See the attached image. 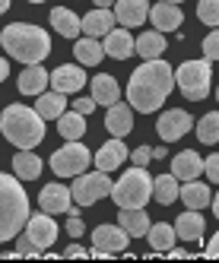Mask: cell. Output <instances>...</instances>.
Wrapping results in <instances>:
<instances>
[{
    "label": "cell",
    "instance_id": "ffe728a7",
    "mask_svg": "<svg viewBox=\"0 0 219 263\" xmlns=\"http://www.w3.org/2000/svg\"><path fill=\"white\" fill-rule=\"evenodd\" d=\"M51 29L58 32V35H64V39H77V35L83 32V23H80V16L73 13V10H67V7H54L51 10Z\"/></svg>",
    "mask_w": 219,
    "mask_h": 263
},
{
    "label": "cell",
    "instance_id": "6da1fadb",
    "mask_svg": "<svg viewBox=\"0 0 219 263\" xmlns=\"http://www.w3.org/2000/svg\"><path fill=\"white\" fill-rule=\"evenodd\" d=\"M175 86V70L166 61H146L143 67H137L131 73V83H127V102L131 108L150 115V111H159L162 102L172 96Z\"/></svg>",
    "mask_w": 219,
    "mask_h": 263
},
{
    "label": "cell",
    "instance_id": "52a82bcc",
    "mask_svg": "<svg viewBox=\"0 0 219 263\" xmlns=\"http://www.w3.org/2000/svg\"><path fill=\"white\" fill-rule=\"evenodd\" d=\"M93 162V153L77 143V140H67V146H61L58 153L51 156V172L58 175V178H77L86 172V165Z\"/></svg>",
    "mask_w": 219,
    "mask_h": 263
},
{
    "label": "cell",
    "instance_id": "44dd1931",
    "mask_svg": "<svg viewBox=\"0 0 219 263\" xmlns=\"http://www.w3.org/2000/svg\"><path fill=\"white\" fill-rule=\"evenodd\" d=\"M204 232H207V222H204V216H200L197 210L181 213L178 222H175V235L181 241H200V238H204Z\"/></svg>",
    "mask_w": 219,
    "mask_h": 263
},
{
    "label": "cell",
    "instance_id": "4dcf8cb0",
    "mask_svg": "<svg viewBox=\"0 0 219 263\" xmlns=\"http://www.w3.org/2000/svg\"><path fill=\"white\" fill-rule=\"evenodd\" d=\"M58 130H61L64 140L86 137V115H80V111H64V115L58 118Z\"/></svg>",
    "mask_w": 219,
    "mask_h": 263
},
{
    "label": "cell",
    "instance_id": "ee69618b",
    "mask_svg": "<svg viewBox=\"0 0 219 263\" xmlns=\"http://www.w3.org/2000/svg\"><path fill=\"white\" fill-rule=\"evenodd\" d=\"M10 77V61H4V58H0V83H4Z\"/></svg>",
    "mask_w": 219,
    "mask_h": 263
},
{
    "label": "cell",
    "instance_id": "74e56055",
    "mask_svg": "<svg viewBox=\"0 0 219 263\" xmlns=\"http://www.w3.org/2000/svg\"><path fill=\"white\" fill-rule=\"evenodd\" d=\"M127 159H134L137 165H143V168H146V162L153 159V149H146V146H140V149H134V153L127 156Z\"/></svg>",
    "mask_w": 219,
    "mask_h": 263
},
{
    "label": "cell",
    "instance_id": "c3c4849f",
    "mask_svg": "<svg viewBox=\"0 0 219 263\" xmlns=\"http://www.w3.org/2000/svg\"><path fill=\"white\" fill-rule=\"evenodd\" d=\"M29 4H45V0H29Z\"/></svg>",
    "mask_w": 219,
    "mask_h": 263
},
{
    "label": "cell",
    "instance_id": "f1b7e54d",
    "mask_svg": "<svg viewBox=\"0 0 219 263\" xmlns=\"http://www.w3.org/2000/svg\"><path fill=\"white\" fill-rule=\"evenodd\" d=\"M162 51H166V35H162L159 29H156V32H143L140 39H137V54H140L143 61L162 58Z\"/></svg>",
    "mask_w": 219,
    "mask_h": 263
},
{
    "label": "cell",
    "instance_id": "83f0119b",
    "mask_svg": "<svg viewBox=\"0 0 219 263\" xmlns=\"http://www.w3.org/2000/svg\"><path fill=\"white\" fill-rule=\"evenodd\" d=\"M178 197L185 200L188 210H204V206L213 200V197H210V187H207V184H200L197 178H194V181H185V187H181V194H178Z\"/></svg>",
    "mask_w": 219,
    "mask_h": 263
},
{
    "label": "cell",
    "instance_id": "f35d334b",
    "mask_svg": "<svg viewBox=\"0 0 219 263\" xmlns=\"http://www.w3.org/2000/svg\"><path fill=\"white\" fill-rule=\"evenodd\" d=\"M67 235L70 238H83V222H80V216H70L67 219Z\"/></svg>",
    "mask_w": 219,
    "mask_h": 263
},
{
    "label": "cell",
    "instance_id": "9c48e42d",
    "mask_svg": "<svg viewBox=\"0 0 219 263\" xmlns=\"http://www.w3.org/2000/svg\"><path fill=\"white\" fill-rule=\"evenodd\" d=\"M191 127H194V118L188 115V111L172 108V111H166V115L159 118V124H156V134L162 137V143H175V140H181V137H185Z\"/></svg>",
    "mask_w": 219,
    "mask_h": 263
},
{
    "label": "cell",
    "instance_id": "f907efd6",
    "mask_svg": "<svg viewBox=\"0 0 219 263\" xmlns=\"http://www.w3.org/2000/svg\"><path fill=\"white\" fill-rule=\"evenodd\" d=\"M216 99H219V89H216Z\"/></svg>",
    "mask_w": 219,
    "mask_h": 263
},
{
    "label": "cell",
    "instance_id": "f6af8a7d",
    "mask_svg": "<svg viewBox=\"0 0 219 263\" xmlns=\"http://www.w3.org/2000/svg\"><path fill=\"white\" fill-rule=\"evenodd\" d=\"M112 4L115 0H96V7H102V10H112Z\"/></svg>",
    "mask_w": 219,
    "mask_h": 263
},
{
    "label": "cell",
    "instance_id": "30bf717a",
    "mask_svg": "<svg viewBox=\"0 0 219 263\" xmlns=\"http://www.w3.org/2000/svg\"><path fill=\"white\" fill-rule=\"evenodd\" d=\"M26 238L35 244L39 251H48L54 238H58V222H54L51 213H42V216H29L26 222Z\"/></svg>",
    "mask_w": 219,
    "mask_h": 263
},
{
    "label": "cell",
    "instance_id": "7dc6e473",
    "mask_svg": "<svg viewBox=\"0 0 219 263\" xmlns=\"http://www.w3.org/2000/svg\"><path fill=\"white\" fill-rule=\"evenodd\" d=\"M7 10H10V0H0V16H4Z\"/></svg>",
    "mask_w": 219,
    "mask_h": 263
},
{
    "label": "cell",
    "instance_id": "ac0fdd59",
    "mask_svg": "<svg viewBox=\"0 0 219 263\" xmlns=\"http://www.w3.org/2000/svg\"><path fill=\"white\" fill-rule=\"evenodd\" d=\"M48 83H51V73H48L42 64H29V67L20 73V86H16V89H20L23 96H42Z\"/></svg>",
    "mask_w": 219,
    "mask_h": 263
},
{
    "label": "cell",
    "instance_id": "7a4b0ae2",
    "mask_svg": "<svg viewBox=\"0 0 219 263\" xmlns=\"http://www.w3.org/2000/svg\"><path fill=\"white\" fill-rule=\"evenodd\" d=\"M0 42H4V51L13 61H23L26 67L29 64H42L51 54V35L45 29H39V26H29V23L7 26L4 35H0Z\"/></svg>",
    "mask_w": 219,
    "mask_h": 263
},
{
    "label": "cell",
    "instance_id": "f546056e",
    "mask_svg": "<svg viewBox=\"0 0 219 263\" xmlns=\"http://www.w3.org/2000/svg\"><path fill=\"white\" fill-rule=\"evenodd\" d=\"M35 111L48 121V118H61L67 111V96L64 92H42L39 102H35Z\"/></svg>",
    "mask_w": 219,
    "mask_h": 263
},
{
    "label": "cell",
    "instance_id": "603a6c76",
    "mask_svg": "<svg viewBox=\"0 0 219 263\" xmlns=\"http://www.w3.org/2000/svg\"><path fill=\"white\" fill-rule=\"evenodd\" d=\"M200 172H204V159L197 153H191V149L188 153H178L172 162V175L178 181H194V178H200Z\"/></svg>",
    "mask_w": 219,
    "mask_h": 263
},
{
    "label": "cell",
    "instance_id": "4316f807",
    "mask_svg": "<svg viewBox=\"0 0 219 263\" xmlns=\"http://www.w3.org/2000/svg\"><path fill=\"white\" fill-rule=\"evenodd\" d=\"M73 58H77L83 67H96L102 58H105V48H102V42L99 39H80L77 45H73Z\"/></svg>",
    "mask_w": 219,
    "mask_h": 263
},
{
    "label": "cell",
    "instance_id": "ba28073f",
    "mask_svg": "<svg viewBox=\"0 0 219 263\" xmlns=\"http://www.w3.org/2000/svg\"><path fill=\"white\" fill-rule=\"evenodd\" d=\"M70 194H73V203H77V206H93L102 197H112V178H108V172L77 175V181H73V187H70Z\"/></svg>",
    "mask_w": 219,
    "mask_h": 263
},
{
    "label": "cell",
    "instance_id": "ab89813d",
    "mask_svg": "<svg viewBox=\"0 0 219 263\" xmlns=\"http://www.w3.org/2000/svg\"><path fill=\"white\" fill-rule=\"evenodd\" d=\"M20 254H23V257H35V254H42V251L35 248V244H32L26 235H20Z\"/></svg>",
    "mask_w": 219,
    "mask_h": 263
},
{
    "label": "cell",
    "instance_id": "60d3db41",
    "mask_svg": "<svg viewBox=\"0 0 219 263\" xmlns=\"http://www.w3.org/2000/svg\"><path fill=\"white\" fill-rule=\"evenodd\" d=\"M93 108H96V99H77L73 102V111H80V115H89Z\"/></svg>",
    "mask_w": 219,
    "mask_h": 263
},
{
    "label": "cell",
    "instance_id": "e0dca14e",
    "mask_svg": "<svg viewBox=\"0 0 219 263\" xmlns=\"http://www.w3.org/2000/svg\"><path fill=\"white\" fill-rule=\"evenodd\" d=\"M150 20H153V26L159 32H175L185 16H181L178 4H172V0H159L156 7H150Z\"/></svg>",
    "mask_w": 219,
    "mask_h": 263
},
{
    "label": "cell",
    "instance_id": "277c9868",
    "mask_svg": "<svg viewBox=\"0 0 219 263\" xmlns=\"http://www.w3.org/2000/svg\"><path fill=\"white\" fill-rule=\"evenodd\" d=\"M0 130H4V137H7L13 146H20V149H35V146L45 140V118H42L35 108L10 105L4 115H0Z\"/></svg>",
    "mask_w": 219,
    "mask_h": 263
},
{
    "label": "cell",
    "instance_id": "7402d4cb",
    "mask_svg": "<svg viewBox=\"0 0 219 263\" xmlns=\"http://www.w3.org/2000/svg\"><path fill=\"white\" fill-rule=\"evenodd\" d=\"M93 99H96V105H115L118 102V96H121V89H118V80L112 77V73H99V77H93Z\"/></svg>",
    "mask_w": 219,
    "mask_h": 263
},
{
    "label": "cell",
    "instance_id": "d590c367",
    "mask_svg": "<svg viewBox=\"0 0 219 263\" xmlns=\"http://www.w3.org/2000/svg\"><path fill=\"white\" fill-rule=\"evenodd\" d=\"M204 58L207 61H219V26L204 39Z\"/></svg>",
    "mask_w": 219,
    "mask_h": 263
},
{
    "label": "cell",
    "instance_id": "8d00e7d4",
    "mask_svg": "<svg viewBox=\"0 0 219 263\" xmlns=\"http://www.w3.org/2000/svg\"><path fill=\"white\" fill-rule=\"evenodd\" d=\"M204 172L210 175V181H216V184H219V156L204 159Z\"/></svg>",
    "mask_w": 219,
    "mask_h": 263
},
{
    "label": "cell",
    "instance_id": "2e32d148",
    "mask_svg": "<svg viewBox=\"0 0 219 263\" xmlns=\"http://www.w3.org/2000/svg\"><path fill=\"white\" fill-rule=\"evenodd\" d=\"M115 20L124 29H134L143 20H150V4H146V0H118L115 4Z\"/></svg>",
    "mask_w": 219,
    "mask_h": 263
},
{
    "label": "cell",
    "instance_id": "5b68a950",
    "mask_svg": "<svg viewBox=\"0 0 219 263\" xmlns=\"http://www.w3.org/2000/svg\"><path fill=\"white\" fill-rule=\"evenodd\" d=\"M150 197H153V178L143 165H134L131 172L121 175L118 184H112V200L121 210H140Z\"/></svg>",
    "mask_w": 219,
    "mask_h": 263
},
{
    "label": "cell",
    "instance_id": "3957f363",
    "mask_svg": "<svg viewBox=\"0 0 219 263\" xmlns=\"http://www.w3.org/2000/svg\"><path fill=\"white\" fill-rule=\"evenodd\" d=\"M29 222V197L20 187V178L0 172V244L20 238Z\"/></svg>",
    "mask_w": 219,
    "mask_h": 263
},
{
    "label": "cell",
    "instance_id": "b9f144b4",
    "mask_svg": "<svg viewBox=\"0 0 219 263\" xmlns=\"http://www.w3.org/2000/svg\"><path fill=\"white\" fill-rule=\"evenodd\" d=\"M207 257H219V232L210 238V244H207Z\"/></svg>",
    "mask_w": 219,
    "mask_h": 263
},
{
    "label": "cell",
    "instance_id": "9a60e30c",
    "mask_svg": "<svg viewBox=\"0 0 219 263\" xmlns=\"http://www.w3.org/2000/svg\"><path fill=\"white\" fill-rule=\"evenodd\" d=\"M131 127H134V108L131 102H115V105H108V115H105V130L112 137H127L131 134Z\"/></svg>",
    "mask_w": 219,
    "mask_h": 263
},
{
    "label": "cell",
    "instance_id": "8fae6325",
    "mask_svg": "<svg viewBox=\"0 0 219 263\" xmlns=\"http://www.w3.org/2000/svg\"><path fill=\"white\" fill-rule=\"evenodd\" d=\"M127 235L121 225H99L93 232V254H121L127 248Z\"/></svg>",
    "mask_w": 219,
    "mask_h": 263
},
{
    "label": "cell",
    "instance_id": "484cf974",
    "mask_svg": "<svg viewBox=\"0 0 219 263\" xmlns=\"http://www.w3.org/2000/svg\"><path fill=\"white\" fill-rule=\"evenodd\" d=\"M83 23V32L89 35V39H99V35H108L112 32V23H115V13L112 10H93V13H86V20Z\"/></svg>",
    "mask_w": 219,
    "mask_h": 263
},
{
    "label": "cell",
    "instance_id": "7c38bea8",
    "mask_svg": "<svg viewBox=\"0 0 219 263\" xmlns=\"http://www.w3.org/2000/svg\"><path fill=\"white\" fill-rule=\"evenodd\" d=\"M48 86H54V92L73 96V92H80L86 86V73H83L80 64H64V67H58V70L51 73V83Z\"/></svg>",
    "mask_w": 219,
    "mask_h": 263
},
{
    "label": "cell",
    "instance_id": "5bb4252c",
    "mask_svg": "<svg viewBox=\"0 0 219 263\" xmlns=\"http://www.w3.org/2000/svg\"><path fill=\"white\" fill-rule=\"evenodd\" d=\"M127 146H124V140L121 137H115V140H108L99 153L93 156V162H96V168L99 172H115V168H121L124 162H127Z\"/></svg>",
    "mask_w": 219,
    "mask_h": 263
},
{
    "label": "cell",
    "instance_id": "836d02e7",
    "mask_svg": "<svg viewBox=\"0 0 219 263\" xmlns=\"http://www.w3.org/2000/svg\"><path fill=\"white\" fill-rule=\"evenodd\" d=\"M197 140L207 143V146H213L219 140V111H210V115L200 118V124H197Z\"/></svg>",
    "mask_w": 219,
    "mask_h": 263
},
{
    "label": "cell",
    "instance_id": "d4e9b609",
    "mask_svg": "<svg viewBox=\"0 0 219 263\" xmlns=\"http://www.w3.org/2000/svg\"><path fill=\"white\" fill-rule=\"evenodd\" d=\"M118 225H121V229L131 235V238H143L146 232H150L153 222H150V216H146L143 206H140V210H121V213H118Z\"/></svg>",
    "mask_w": 219,
    "mask_h": 263
},
{
    "label": "cell",
    "instance_id": "7bdbcfd3",
    "mask_svg": "<svg viewBox=\"0 0 219 263\" xmlns=\"http://www.w3.org/2000/svg\"><path fill=\"white\" fill-rule=\"evenodd\" d=\"M64 257H86V248H80V244H73V248L64 251Z\"/></svg>",
    "mask_w": 219,
    "mask_h": 263
},
{
    "label": "cell",
    "instance_id": "4fadbf2b",
    "mask_svg": "<svg viewBox=\"0 0 219 263\" xmlns=\"http://www.w3.org/2000/svg\"><path fill=\"white\" fill-rule=\"evenodd\" d=\"M39 206H42V213H51V216L70 213V206H73L70 187H64V184H48L45 191H42V197H39Z\"/></svg>",
    "mask_w": 219,
    "mask_h": 263
},
{
    "label": "cell",
    "instance_id": "1f68e13d",
    "mask_svg": "<svg viewBox=\"0 0 219 263\" xmlns=\"http://www.w3.org/2000/svg\"><path fill=\"white\" fill-rule=\"evenodd\" d=\"M178 194H181V187H178V178H175V175H159V178H153V197H156L162 206L175 203Z\"/></svg>",
    "mask_w": 219,
    "mask_h": 263
},
{
    "label": "cell",
    "instance_id": "d6a6232c",
    "mask_svg": "<svg viewBox=\"0 0 219 263\" xmlns=\"http://www.w3.org/2000/svg\"><path fill=\"white\" fill-rule=\"evenodd\" d=\"M146 238H150L153 251H162V254H169L178 235H175V229H172V225H166V222H156V225H150V232H146Z\"/></svg>",
    "mask_w": 219,
    "mask_h": 263
},
{
    "label": "cell",
    "instance_id": "8992f818",
    "mask_svg": "<svg viewBox=\"0 0 219 263\" xmlns=\"http://www.w3.org/2000/svg\"><path fill=\"white\" fill-rule=\"evenodd\" d=\"M210 83H213V73H210V61H185L175 70V86L181 89V96L188 102H200L210 96Z\"/></svg>",
    "mask_w": 219,
    "mask_h": 263
},
{
    "label": "cell",
    "instance_id": "681fc988",
    "mask_svg": "<svg viewBox=\"0 0 219 263\" xmlns=\"http://www.w3.org/2000/svg\"><path fill=\"white\" fill-rule=\"evenodd\" d=\"M172 4H181V0H172Z\"/></svg>",
    "mask_w": 219,
    "mask_h": 263
},
{
    "label": "cell",
    "instance_id": "e575fe53",
    "mask_svg": "<svg viewBox=\"0 0 219 263\" xmlns=\"http://www.w3.org/2000/svg\"><path fill=\"white\" fill-rule=\"evenodd\" d=\"M197 16H200V23H207L210 29H216L219 26V0H200Z\"/></svg>",
    "mask_w": 219,
    "mask_h": 263
},
{
    "label": "cell",
    "instance_id": "bcb514c9",
    "mask_svg": "<svg viewBox=\"0 0 219 263\" xmlns=\"http://www.w3.org/2000/svg\"><path fill=\"white\" fill-rule=\"evenodd\" d=\"M213 216H216V219H219V194H216V197H213Z\"/></svg>",
    "mask_w": 219,
    "mask_h": 263
},
{
    "label": "cell",
    "instance_id": "d6986e66",
    "mask_svg": "<svg viewBox=\"0 0 219 263\" xmlns=\"http://www.w3.org/2000/svg\"><path fill=\"white\" fill-rule=\"evenodd\" d=\"M102 48H105V54H112L115 61H127V58L137 51V42L127 35V29H112V32L105 35Z\"/></svg>",
    "mask_w": 219,
    "mask_h": 263
},
{
    "label": "cell",
    "instance_id": "cb8c5ba5",
    "mask_svg": "<svg viewBox=\"0 0 219 263\" xmlns=\"http://www.w3.org/2000/svg\"><path fill=\"white\" fill-rule=\"evenodd\" d=\"M13 175L20 181H35L42 175V159L32 153V149H20V153L13 156Z\"/></svg>",
    "mask_w": 219,
    "mask_h": 263
}]
</instances>
